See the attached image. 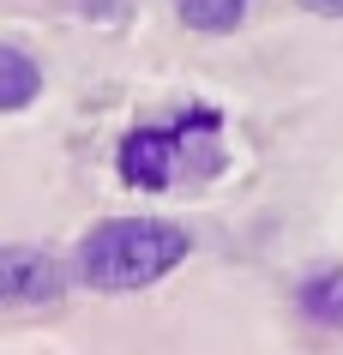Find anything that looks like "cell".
Segmentation results:
<instances>
[{"label": "cell", "instance_id": "cell-1", "mask_svg": "<svg viewBox=\"0 0 343 355\" xmlns=\"http://www.w3.org/2000/svg\"><path fill=\"white\" fill-rule=\"evenodd\" d=\"M187 259V229L163 217H114L96 223L78 247V277L91 289H145Z\"/></svg>", "mask_w": 343, "mask_h": 355}, {"label": "cell", "instance_id": "cell-2", "mask_svg": "<svg viewBox=\"0 0 343 355\" xmlns=\"http://www.w3.org/2000/svg\"><path fill=\"white\" fill-rule=\"evenodd\" d=\"M60 283H67V271H60L55 253H42V247H0V307L49 301V295H60Z\"/></svg>", "mask_w": 343, "mask_h": 355}, {"label": "cell", "instance_id": "cell-3", "mask_svg": "<svg viewBox=\"0 0 343 355\" xmlns=\"http://www.w3.org/2000/svg\"><path fill=\"white\" fill-rule=\"evenodd\" d=\"M121 175H127V187H139V193H163L175 181V132H163V127L127 132V145H121Z\"/></svg>", "mask_w": 343, "mask_h": 355}, {"label": "cell", "instance_id": "cell-4", "mask_svg": "<svg viewBox=\"0 0 343 355\" xmlns=\"http://www.w3.org/2000/svg\"><path fill=\"white\" fill-rule=\"evenodd\" d=\"M37 91H42V67L24 55V49L0 42V114H6V109H24Z\"/></svg>", "mask_w": 343, "mask_h": 355}, {"label": "cell", "instance_id": "cell-5", "mask_svg": "<svg viewBox=\"0 0 343 355\" xmlns=\"http://www.w3.org/2000/svg\"><path fill=\"white\" fill-rule=\"evenodd\" d=\"M253 0H175V12L187 31H205V37H229L235 24L247 19Z\"/></svg>", "mask_w": 343, "mask_h": 355}, {"label": "cell", "instance_id": "cell-6", "mask_svg": "<svg viewBox=\"0 0 343 355\" xmlns=\"http://www.w3.org/2000/svg\"><path fill=\"white\" fill-rule=\"evenodd\" d=\"M301 307H307V319H319V325H343V265L301 283Z\"/></svg>", "mask_w": 343, "mask_h": 355}, {"label": "cell", "instance_id": "cell-7", "mask_svg": "<svg viewBox=\"0 0 343 355\" xmlns=\"http://www.w3.org/2000/svg\"><path fill=\"white\" fill-rule=\"evenodd\" d=\"M307 12H319V19H343V0H301Z\"/></svg>", "mask_w": 343, "mask_h": 355}]
</instances>
